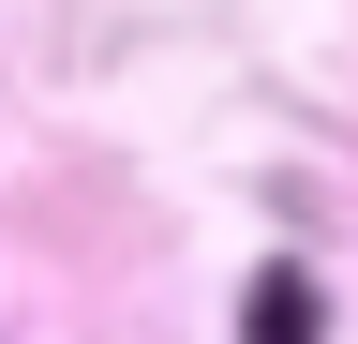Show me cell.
Returning a JSON list of instances; mask_svg holds the SVG:
<instances>
[{"label":"cell","instance_id":"obj_1","mask_svg":"<svg viewBox=\"0 0 358 344\" xmlns=\"http://www.w3.org/2000/svg\"><path fill=\"white\" fill-rule=\"evenodd\" d=\"M254 344H313V270H268L254 284Z\"/></svg>","mask_w":358,"mask_h":344}]
</instances>
